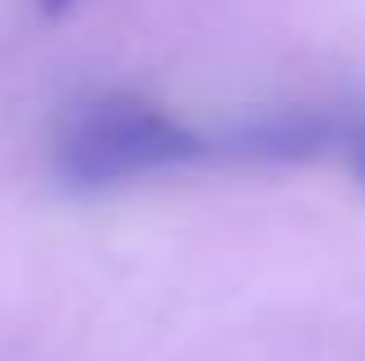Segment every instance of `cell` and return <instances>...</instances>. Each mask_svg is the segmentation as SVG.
Masks as SVG:
<instances>
[{"label":"cell","mask_w":365,"mask_h":361,"mask_svg":"<svg viewBox=\"0 0 365 361\" xmlns=\"http://www.w3.org/2000/svg\"><path fill=\"white\" fill-rule=\"evenodd\" d=\"M333 144H338V107H268L208 135V158L301 167L333 158Z\"/></svg>","instance_id":"7a4b0ae2"},{"label":"cell","mask_w":365,"mask_h":361,"mask_svg":"<svg viewBox=\"0 0 365 361\" xmlns=\"http://www.w3.org/2000/svg\"><path fill=\"white\" fill-rule=\"evenodd\" d=\"M37 5H42V14H51V19H56V14H65L74 0H37Z\"/></svg>","instance_id":"277c9868"},{"label":"cell","mask_w":365,"mask_h":361,"mask_svg":"<svg viewBox=\"0 0 365 361\" xmlns=\"http://www.w3.org/2000/svg\"><path fill=\"white\" fill-rule=\"evenodd\" d=\"M333 158L365 190V102H338V144H333Z\"/></svg>","instance_id":"3957f363"},{"label":"cell","mask_w":365,"mask_h":361,"mask_svg":"<svg viewBox=\"0 0 365 361\" xmlns=\"http://www.w3.org/2000/svg\"><path fill=\"white\" fill-rule=\"evenodd\" d=\"M208 158V139L180 126L158 102L134 93L79 98L56 116L51 167L74 190L130 185L143 176L180 172Z\"/></svg>","instance_id":"6da1fadb"}]
</instances>
